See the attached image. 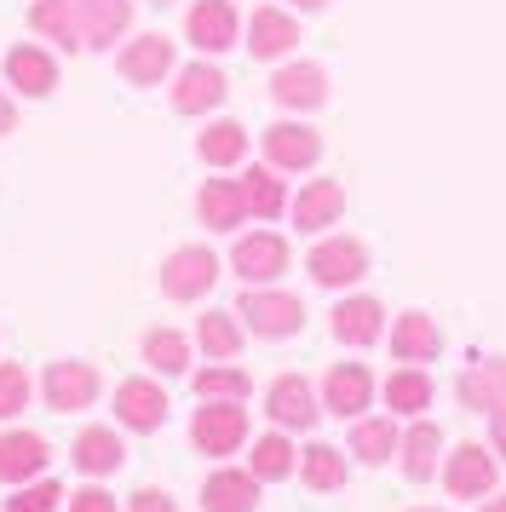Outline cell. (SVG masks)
<instances>
[{
  "mask_svg": "<svg viewBox=\"0 0 506 512\" xmlns=\"http://www.w3.org/2000/svg\"><path fill=\"white\" fill-rule=\"evenodd\" d=\"M127 512H179V507H173V495H167V489H138Z\"/></svg>",
  "mask_w": 506,
  "mask_h": 512,
  "instance_id": "obj_41",
  "label": "cell"
},
{
  "mask_svg": "<svg viewBox=\"0 0 506 512\" xmlns=\"http://www.w3.org/2000/svg\"><path fill=\"white\" fill-rule=\"evenodd\" d=\"M190 443L202 449V455H236L242 443H248V409L242 403H202L196 420H190Z\"/></svg>",
  "mask_w": 506,
  "mask_h": 512,
  "instance_id": "obj_4",
  "label": "cell"
},
{
  "mask_svg": "<svg viewBox=\"0 0 506 512\" xmlns=\"http://www.w3.org/2000/svg\"><path fill=\"white\" fill-rule=\"evenodd\" d=\"M443 484H449L455 501H478V495H489V489H495V455L478 449V443H460L455 455H449V466H443Z\"/></svg>",
  "mask_w": 506,
  "mask_h": 512,
  "instance_id": "obj_18",
  "label": "cell"
},
{
  "mask_svg": "<svg viewBox=\"0 0 506 512\" xmlns=\"http://www.w3.org/2000/svg\"><path fill=\"white\" fill-rule=\"evenodd\" d=\"M69 512H121V507H115V495H110V489L87 484L81 495H69Z\"/></svg>",
  "mask_w": 506,
  "mask_h": 512,
  "instance_id": "obj_40",
  "label": "cell"
},
{
  "mask_svg": "<svg viewBox=\"0 0 506 512\" xmlns=\"http://www.w3.org/2000/svg\"><path fill=\"white\" fill-rule=\"evenodd\" d=\"M196 156H202L207 167H236L248 156V127H242V121H207L202 139H196Z\"/></svg>",
  "mask_w": 506,
  "mask_h": 512,
  "instance_id": "obj_29",
  "label": "cell"
},
{
  "mask_svg": "<svg viewBox=\"0 0 506 512\" xmlns=\"http://www.w3.org/2000/svg\"><path fill=\"white\" fill-rule=\"evenodd\" d=\"M265 415L282 426V432H311L322 415L317 392H311V380L305 374H282V380H271V392H265Z\"/></svg>",
  "mask_w": 506,
  "mask_h": 512,
  "instance_id": "obj_8",
  "label": "cell"
},
{
  "mask_svg": "<svg viewBox=\"0 0 506 512\" xmlns=\"http://www.w3.org/2000/svg\"><path fill=\"white\" fill-rule=\"evenodd\" d=\"M414 512H443V507H414Z\"/></svg>",
  "mask_w": 506,
  "mask_h": 512,
  "instance_id": "obj_46",
  "label": "cell"
},
{
  "mask_svg": "<svg viewBox=\"0 0 506 512\" xmlns=\"http://www.w3.org/2000/svg\"><path fill=\"white\" fill-rule=\"evenodd\" d=\"M115 420L127 426V432H161V420H167V392H161V380H121L115 386Z\"/></svg>",
  "mask_w": 506,
  "mask_h": 512,
  "instance_id": "obj_12",
  "label": "cell"
},
{
  "mask_svg": "<svg viewBox=\"0 0 506 512\" xmlns=\"http://www.w3.org/2000/svg\"><path fill=\"white\" fill-rule=\"evenodd\" d=\"M29 369L23 363H0V420H18L29 409Z\"/></svg>",
  "mask_w": 506,
  "mask_h": 512,
  "instance_id": "obj_39",
  "label": "cell"
},
{
  "mask_svg": "<svg viewBox=\"0 0 506 512\" xmlns=\"http://www.w3.org/2000/svg\"><path fill=\"white\" fill-rule=\"evenodd\" d=\"M230 271L242 282H276L282 271H288V242L276 231H248V236H236V248H230Z\"/></svg>",
  "mask_w": 506,
  "mask_h": 512,
  "instance_id": "obj_5",
  "label": "cell"
},
{
  "mask_svg": "<svg viewBox=\"0 0 506 512\" xmlns=\"http://www.w3.org/2000/svg\"><path fill=\"white\" fill-rule=\"evenodd\" d=\"M460 403H466V409H483V415H489V409H501L506 403V357H483V363H472V369L460 374Z\"/></svg>",
  "mask_w": 506,
  "mask_h": 512,
  "instance_id": "obj_26",
  "label": "cell"
},
{
  "mask_svg": "<svg viewBox=\"0 0 506 512\" xmlns=\"http://www.w3.org/2000/svg\"><path fill=\"white\" fill-rule=\"evenodd\" d=\"M69 461L81 466L87 478H110L115 466L127 461L121 432H115V426H81V432H75V443H69Z\"/></svg>",
  "mask_w": 506,
  "mask_h": 512,
  "instance_id": "obj_20",
  "label": "cell"
},
{
  "mask_svg": "<svg viewBox=\"0 0 506 512\" xmlns=\"http://www.w3.org/2000/svg\"><path fill=\"white\" fill-rule=\"evenodd\" d=\"M150 6H173V0H150Z\"/></svg>",
  "mask_w": 506,
  "mask_h": 512,
  "instance_id": "obj_47",
  "label": "cell"
},
{
  "mask_svg": "<svg viewBox=\"0 0 506 512\" xmlns=\"http://www.w3.org/2000/svg\"><path fill=\"white\" fill-rule=\"evenodd\" d=\"M230 93V81L219 64H184V70H173V110L179 116H207V110H219Z\"/></svg>",
  "mask_w": 506,
  "mask_h": 512,
  "instance_id": "obj_10",
  "label": "cell"
},
{
  "mask_svg": "<svg viewBox=\"0 0 506 512\" xmlns=\"http://www.w3.org/2000/svg\"><path fill=\"white\" fill-rule=\"evenodd\" d=\"M58 501H69L64 495V484H58V478H29V484H18L12 489V495H6V501H0V512H52L58 507Z\"/></svg>",
  "mask_w": 506,
  "mask_h": 512,
  "instance_id": "obj_38",
  "label": "cell"
},
{
  "mask_svg": "<svg viewBox=\"0 0 506 512\" xmlns=\"http://www.w3.org/2000/svg\"><path fill=\"white\" fill-rule=\"evenodd\" d=\"M236 317H242V328L259 334V340H288V334H299V323H305V305H299L294 294H282V288H248L242 305H236Z\"/></svg>",
  "mask_w": 506,
  "mask_h": 512,
  "instance_id": "obj_2",
  "label": "cell"
},
{
  "mask_svg": "<svg viewBox=\"0 0 506 512\" xmlns=\"http://www.w3.org/2000/svg\"><path fill=\"white\" fill-rule=\"evenodd\" d=\"M489 443L506 455V403H501V409H489Z\"/></svg>",
  "mask_w": 506,
  "mask_h": 512,
  "instance_id": "obj_42",
  "label": "cell"
},
{
  "mask_svg": "<svg viewBox=\"0 0 506 512\" xmlns=\"http://www.w3.org/2000/svg\"><path fill=\"white\" fill-rule=\"evenodd\" d=\"M363 271H368V248L357 236H328V242L311 248V282H322V288H351Z\"/></svg>",
  "mask_w": 506,
  "mask_h": 512,
  "instance_id": "obj_13",
  "label": "cell"
},
{
  "mask_svg": "<svg viewBox=\"0 0 506 512\" xmlns=\"http://www.w3.org/2000/svg\"><path fill=\"white\" fill-rule=\"evenodd\" d=\"M46 461H52V443L41 432H0V484H29L41 478Z\"/></svg>",
  "mask_w": 506,
  "mask_h": 512,
  "instance_id": "obj_16",
  "label": "cell"
},
{
  "mask_svg": "<svg viewBox=\"0 0 506 512\" xmlns=\"http://www.w3.org/2000/svg\"><path fill=\"white\" fill-rule=\"evenodd\" d=\"M242 196H248V213L253 219H276V213L288 208V190H282V179H276L271 162H259L242 173Z\"/></svg>",
  "mask_w": 506,
  "mask_h": 512,
  "instance_id": "obj_32",
  "label": "cell"
},
{
  "mask_svg": "<svg viewBox=\"0 0 506 512\" xmlns=\"http://www.w3.org/2000/svg\"><path fill=\"white\" fill-rule=\"evenodd\" d=\"M144 363L156 374H173V380H179V374L190 369V340H184L179 328H150V334H144Z\"/></svg>",
  "mask_w": 506,
  "mask_h": 512,
  "instance_id": "obj_35",
  "label": "cell"
},
{
  "mask_svg": "<svg viewBox=\"0 0 506 512\" xmlns=\"http://www.w3.org/2000/svg\"><path fill=\"white\" fill-rule=\"evenodd\" d=\"M299 478H305V489H317V495H334V489H345L351 466H345V455L334 443H311V449H299Z\"/></svg>",
  "mask_w": 506,
  "mask_h": 512,
  "instance_id": "obj_28",
  "label": "cell"
},
{
  "mask_svg": "<svg viewBox=\"0 0 506 512\" xmlns=\"http://www.w3.org/2000/svg\"><path fill=\"white\" fill-rule=\"evenodd\" d=\"M386 403L397 415H420L426 403H432V374L426 369H397L386 380Z\"/></svg>",
  "mask_w": 506,
  "mask_h": 512,
  "instance_id": "obj_37",
  "label": "cell"
},
{
  "mask_svg": "<svg viewBox=\"0 0 506 512\" xmlns=\"http://www.w3.org/2000/svg\"><path fill=\"white\" fill-rule=\"evenodd\" d=\"M213 282H219V254L213 248H173L167 265H161V294L173 305L202 300Z\"/></svg>",
  "mask_w": 506,
  "mask_h": 512,
  "instance_id": "obj_3",
  "label": "cell"
},
{
  "mask_svg": "<svg viewBox=\"0 0 506 512\" xmlns=\"http://www.w3.org/2000/svg\"><path fill=\"white\" fill-rule=\"evenodd\" d=\"M236 35H242V18H236L230 0H196L190 18H184V41L196 52H207V58H213V52H230Z\"/></svg>",
  "mask_w": 506,
  "mask_h": 512,
  "instance_id": "obj_6",
  "label": "cell"
},
{
  "mask_svg": "<svg viewBox=\"0 0 506 512\" xmlns=\"http://www.w3.org/2000/svg\"><path fill=\"white\" fill-rule=\"evenodd\" d=\"M6 87H18L23 98H52L58 93V58L35 41H18L6 52Z\"/></svg>",
  "mask_w": 506,
  "mask_h": 512,
  "instance_id": "obj_14",
  "label": "cell"
},
{
  "mask_svg": "<svg viewBox=\"0 0 506 512\" xmlns=\"http://www.w3.org/2000/svg\"><path fill=\"white\" fill-rule=\"evenodd\" d=\"M317 156H322L317 127H305V121H276V127H265V162L276 173H305V167H317Z\"/></svg>",
  "mask_w": 506,
  "mask_h": 512,
  "instance_id": "obj_9",
  "label": "cell"
},
{
  "mask_svg": "<svg viewBox=\"0 0 506 512\" xmlns=\"http://www.w3.org/2000/svg\"><path fill=\"white\" fill-rule=\"evenodd\" d=\"M0 133H18V104L0 93Z\"/></svg>",
  "mask_w": 506,
  "mask_h": 512,
  "instance_id": "obj_43",
  "label": "cell"
},
{
  "mask_svg": "<svg viewBox=\"0 0 506 512\" xmlns=\"http://www.w3.org/2000/svg\"><path fill=\"white\" fill-rule=\"evenodd\" d=\"M196 213H202L207 231H236L248 219V196H242V179H207L196 190Z\"/></svg>",
  "mask_w": 506,
  "mask_h": 512,
  "instance_id": "obj_23",
  "label": "cell"
},
{
  "mask_svg": "<svg viewBox=\"0 0 506 512\" xmlns=\"http://www.w3.org/2000/svg\"><path fill=\"white\" fill-rule=\"evenodd\" d=\"M248 472L259 478V484H282L288 472H299V449H294L288 438H282V426H276V432H265V438L253 443Z\"/></svg>",
  "mask_w": 506,
  "mask_h": 512,
  "instance_id": "obj_30",
  "label": "cell"
},
{
  "mask_svg": "<svg viewBox=\"0 0 506 512\" xmlns=\"http://www.w3.org/2000/svg\"><path fill=\"white\" fill-rule=\"evenodd\" d=\"M253 380L230 363H213V369H196V397L202 403H248Z\"/></svg>",
  "mask_w": 506,
  "mask_h": 512,
  "instance_id": "obj_36",
  "label": "cell"
},
{
  "mask_svg": "<svg viewBox=\"0 0 506 512\" xmlns=\"http://www.w3.org/2000/svg\"><path fill=\"white\" fill-rule=\"evenodd\" d=\"M391 351H397V363H432L437 351H443V334L426 311H403L397 328H391Z\"/></svg>",
  "mask_w": 506,
  "mask_h": 512,
  "instance_id": "obj_25",
  "label": "cell"
},
{
  "mask_svg": "<svg viewBox=\"0 0 506 512\" xmlns=\"http://www.w3.org/2000/svg\"><path fill=\"white\" fill-rule=\"evenodd\" d=\"M75 24L87 52H110L133 29V0H75Z\"/></svg>",
  "mask_w": 506,
  "mask_h": 512,
  "instance_id": "obj_11",
  "label": "cell"
},
{
  "mask_svg": "<svg viewBox=\"0 0 506 512\" xmlns=\"http://www.w3.org/2000/svg\"><path fill=\"white\" fill-rule=\"evenodd\" d=\"M288 6H294V12H322L328 0H288Z\"/></svg>",
  "mask_w": 506,
  "mask_h": 512,
  "instance_id": "obj_44",
  "label": "cell"
},
{
  "mask_svg": "<svg viewBox=\"0 0 506 512\" xmlns=\"http://www.w3.org/2000/svg\"><path fill=\"white\" fill-rule=\"evenodd\" d=\"M294 47H299L294 12H282V6H259V12L248 18V52L259 58V64H282Z\"/></svg>",
  "mask_w": 506,
  "mask_h": 512,
  "instance_id": "obj_15",
  "label": "cell"
},
{
  "mask_svg": "<svg viewBox=\"0 0 506 512\" xmlns=\"http://www.w3.org/2000/svg\"><path fill=\"white\" fill-rule=\"evenodd\" d=\"M328 328H334L340 346H374L380 328H386V311H380V300H368V294H351V300L334 305Z\"/></svg>",
  "mask_w": 506,
  "mask_h": 512,
  "instance_id": "obj_21",
  "label": "cell"
},
{
  "mask_svg": "<svg viewBox=\"0 0 506 512\" xmlns=\"http://www.w3.org/2000/svg\"><path fill=\"white\" fill-rule=\"evenodd\" d=\"M483 512H506V501H489V507H483Z\"/></svg>",
  "mask_w": 506,
  "mask_h": 512,
  "instance_id": "obj_45",
  "label": "cell"
},
{
  "mask_svg": "<svg viewBox=\"0 0 506 512\" xmlns=\"http://www.w3.org/2000/svg\"><path fill=\"white\" fill-rule=\"evenodd\" d=\"M345 213V190L334 185V179H311V185L294 196V225L305 236H322L328 225H340Z\"/></svg>",
  "mask_w": 506,
  "mask_h": 512,
  "instance_id": "obj_22",
  "label": "cell"
},
{
  "mask_svg": "<svg viewBox=\"0 0 506 512\" xmlns=\"http://www.w3.org/2000/svg\"><path fill=\"white\" fill-rule=\"evenodd\" d=\"M437 449H443V432H437L432 420H414L409 438H403V472H409L414 484H432L437 478Z\"/></svg>",
  "mask_w": 506,
  "mask_h": 512,
  "instance_id": "obj_31",
  "label": "cell"
},
{
  "mask_svg": "<svg viewBox=\"0 0 506 512\" xmlns=\"http://www.w3.org/2000/svg\"><path fill=\"white\" fill-rule=\"evenodd\" d=\"M29 29L41 41H58L64 52H81V24H75V0H35L29 6Z\"/></svg>",
  "mask_w": 506,
  "mask_h": 512,
  "instance_id": "obj_27",
  "label": "cell"
},
{
  "mask_svg": "<svg viewBox=\"0 0 506 512\" xmlns=\"http://www.w3.org/2000/svg\"><path fill=\"white\" fill-rule=\"evenodd\" d=\"M253 507H259V478L253 472L219 466L202 484V512H253Z\"/></svg>",
  "mask_w": 506,
  "mask_h": 512,
  "instance_id": "obj_24",
  "label": "cell"
},
{
  "mask_svg": "<svg viewBox=\"0 0 506 512\" xmlns=\"http://www.w3.org/2000/svg\"><path fill=\"white\" fill-rule=\"evenodd\" d=\"M196 346H202L213 363H230V357L242 351V323H236V311H207L202 323H196Z\"/></svg>",
  "mask_w": 506,
  "mask_h": 512,
  "instance_id": "obj_33",
  "label": "cell"
},
{
  "mask_svg": "<svg viewBox=\"0 0 506 512\" xmlns=\"http://www.w3.org/2000/svg\"><path fill=\"white\" fill-rule=\"evenodd\" d=\"M271 98L282 110H322L328 104V70L322 64H282L271 75Z\"/></svg>",
  "mask_w": 506,
  "mask_h": 512,
  "instance_id": "obj_17",
  "label": "cell"
},
{
  "mask_svg": "<svg viewBox=\"0 0 506 512\" xmlns=\"http://www.w3.org/2000/svg\"><path fill=\"white\" fill-rule=\"evenodd\" d=\"M351 455L368 466H386L397 455V420H351Z\"/></svg>",
  "mask_w": 506,
  "mask_h": 512,
  "instance_id": "obj_34",
  "label": "cell"
},
{
  "mask_svg": "<svg viewBox=\"0 0 506 512\" xmlns=\"http://www.w3.org/2000/svg\"><path fill=\"white\" fill-rule=\"evenodd\" d=\"M368 397H374V374H368L363 363H334L328 380H322V409H328V415L357 420L368 409Z\"/></svg>",
  "mask_w": 506,
  "mask_h": 512,
  "instance_id": "obj_19",
  "label": "cell"
},
{
  "mask_svg": "<svg viewBox=\"0 0 506 512\" xmlns=\"http://www.w3.org/2000/svg\"><path fill=\"white\" fill-rule=\"evenodd\" d=\"M41 392H46V409H52V415H81V409H92V403H98V392H104V374H98V363L58 357V363H46Z\"/></svg>",
  "mask_w": 506,
  "mask_h": 512,
  "instance_id": "obj_1",
  "label": "cell"
},
{
  "mask_svg": "<svg viewBox=\"0 0 506 512\" xmlns=\"http://www.w3.org/2000/svg\"><path fill=\"white\" fill-rule=\"evenodd\" d=\"M115 75L127 87H161L173 75V41L167 35H138L127 47L115 52Z\"/></svg>",
  "mask_w": 506,
  "mask_h": 512,
  "instance_id": "obj_7",
  "label": "cell"
}]
</instances>
